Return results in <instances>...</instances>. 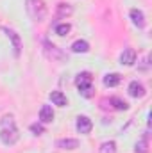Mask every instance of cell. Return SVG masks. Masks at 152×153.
Masks as SVG:
<instances>
[{
	"instance_id": "obj_1",
	"label": "cell",
	"mask_w": 152,
	"mask_h": 153,
	"mask_svg": "<svg viewBox=\"0 0 152 153\" xmlns=\"http://www.w3.org/2000/svg\"><path fill=\"white\" fill-rule=\"evenodd\" d=\"M0 141L7 146L14 144L18 141V128L14 126V121L11 116H5L2 119V130H0Z\"/></svg>"
},
{
	"instance_id": "obj_2",
	"label": "cell",
	"mask_w": 152,
	"mask_h": 153,
	"mask_svg": "<svg viewBox=\"0 0 152 153\" xmlns=\"http://www.w3.org/2000/svg\"><path fill=\"white\" fill-rule=\"evenodd\" d=\"M27 4V13L34 22H43L47 16V5L45 0H25Z\"/></svg>"
},
{
	"instance_id": "obj_3",
	"label": "cell",
	"mask_w": 152,
	"mask_h": 153,
	"mask_svg": "<svg viewBox=\"0 0 152 153\" xmlns=\"http://www.w3.org/2000/svg\"><path fill=\"white\" fill-rule=\"evenodd\" d=\"M91 82H93V78H91V75L88 73V71H84V73H79L77 75V87H79V93L82 94V96H86V98H90L91 96Z\"/></svg>"
},
{
	"instance_id": "obj_4",
	"label": "cell",
	"mask_w": 152,
	"mask_h": 153,
	"mask_svg": "<svg viewBox=\"0 0 152 153\" xmlns=\"http://www.w3.org/2000/svg\"><path fill=\"white\" fill-rule=\"evenodd\" d=\"M75 126H77V130H79L81 134H90L93 123H91L90 117H86V116H79V117H77V125Z\"/></svg>"
},
{
	"instance_id": "obj_5",
	"label": "cell",
	"mask_w": 152,
	"mask_h": 153,
	"mask_svg": "<svg viewBox=\"0 0 152 153\" xmlns=\"http://www.w3.org/2000/svg\"><path fill=\"white\" fill-rule=\"evenodd\" d=\"M131 20H132V23L138 27V29H143L145 27V14H143V11H140V9H131Z\"/></svg>"
},
{
	"instance_id": "obj_6",
	"label": "cell",
	"mask_w": 152,
	"mask_h": 153,
	"mask_svg": "<svg viewBox=\"0 0 152 153\" xmlns=\"http://www.w3.org/2000/svg\"><path fill=\"white\" fill-rule=\"evenodd\" d=\"M120 62L125 64V66L134 64V62H136V52H134L132 48H125V50L122 52V55H120Z\"/></svg>"
},
{
	"instance_id": "obj_7",
	"label": "cell",
	"mask_w": 152,
	"mask_h": 153,
	"mask_svg": "<svg viewBox=\"0 0 152 153\" xmlns=\"http://www.w3.org/2000/svg\"><path fill=\"white\" fill-rule=\"evenodd\" d=\"M129 94H131L132 98H141V96L145 94V87H143L138 80H134V82L129 84Z\"/></svg>"
},
{
	"instance_id": "obj_8",
	"label": "cell",
	"mask_w": 152,
	"mask_h": 153,
	"mask_svg": "<svg viewBox=\"0 0 152 153\" xmlns=\"http://www.w3.org/2000/svg\"><path fill=\"white\" fill-rule=\"evenodd\" d=\"M5 30V34L9 36V39L13 41V48H14V53L16 55H20V48H22V41H20V36L14 32V30H9V29H4Z\"/></svg>"
},
{
	"instance_id": "obj_9",
	"label": "cell",
	"mask_w": 152,
	"mask_h": 153,
	"mask_svg": "<svg viewBox=\"0 0 152 153\" xmlns=\"http://www.w3.org/2000/svg\"><path fill=\"white\" fill-rule=\"evenodd\" d=\"M39 119H41L43 123H50V121L54 119V111H52L50 105H43V107H41V111H39Z\"/></svg>"
},
{
	"instance_id": "obj_10",
	"label": "cell",
	"mask_w": 152,
	"mask_h": 153,
	"mask_svg": "<svg viewBox=\"0 0 152 153\" xmlns=\"http://www.w3.org/2000/svg\"><path fill=\"white\" fill-rule=\"evenodd\" d=\"M77 146H79L77 139H59L57 141V148L61 150H75Z\"/></svg>"
},
{
	"instance_id": "obj_11",
	"label": "cell",
	"mask_w": 152,
	"mask_h": 153,
	"mask_svg": "<svg viewBox=\"0 0 152 153\" xmlns=\"http://www.w3.org/2000/svg\"><path fill=\"white\" fill-rule=\"evenodd\" d=\"M50 100H52L54 105H59V107H65L66 105V96L61 91H52L50 93Z\"/></svg>"
},
{
	"instance_id": "obj_12",
	"label": "cell",
	"mask_w": 152,
	"mask_h": 153,
	"mask_svg": "<svg viewBox=\"0 0 152 153\" xmlns=\"http://www.w3.org/2000/svg\"><path fill=\"white\" fill-rule=\"evenodd\" d=\"M72 50H74L75 53H86V52L90 50V45H88L86 41L79 39V41H75V43L72 45Z\"/></svg>"
},
{
	"instance_id": "obj_13",
	"label": "cell",
	"mask_w": 152,
	"mask_h": 153,
	"mask_svg": "<svg viewBox=\"0 0 152 153\" xmlns=\"http://www.w3.org/2000/svg\"><path fill=\"white\" fill-rule=\"evenodd\" d=\"M104 84H106L108 87L118 85V84H120V75H118V73H109V75H106L104 76Z\"/></svg>"
},
{
	"instance_id": "obj_14",
	"label": "cell",
	"mask_w": 152,
	"mask_h": 153,
	"mask_svg": "<svg viewBox=\"0 0 152 153\" xmlns=\"http://www.w3.org/2000/svg\"><path fill=\"white\" fill-rule=\"evenodd\" d=\"M99 152L100 153H116V143H114V141H106V143H102L100 148H99Z\"/></svg>"
},
{
	"instance_id": "obj_15",
	"label": "cell",
	"mask_w": 152,
	"mask_h": 153,
	"mask_svg": "<svg viewBox=\"0 0 152 153\" xmlns=\"http://www.w3.org/2000/svg\"><path fill=\"white\" fill-rule=\"evenodd\" d=\"M72 11H74V9H72L68 4H59V5H57V14H59V16H68V14H72Z\"/></svg>"
},
{
	"instance_id": "obj_16",
	"label": "cell",
	"mask_w": 152,
	"mask_h": 153,
	"mask_svg": "<svg viewBox=\"0 0 152 153\" xmlns=\"http://www.w3.org/2000/svg\"><path fill=\"white\" fill-rule=\"evenodd\" d=\"M45 46H47V50H48V55L50 57H56V59H63V53L54 46V45H48V43H45Z\"/></svg>"
},
{
	"instance_id": "obj_17",
	"label": "cell",
	"mask_w": 152,
	"mask_h": 153,
	"mask_svg": "<svg viewBox=\"0 0 152 153\" xmlns=\"http://www.w3.org/2000/svg\"><path fill=\"white\" fill-rule=\"evenodd\" d=\"M70 23H59L57 27H56V34H59V36H66L68 32H70Z\"/></svg>"
},
{
	"instance_id": "obj_18",
	"label": "cell",
	"mask_w": 152,
	"mask_h": 153,
	"mask_svg": "<svg viewBox=\"0 0 152 153\" xmlns=\"http://www.w3.org/2000/svg\"><path fill=\"white\" fill-rule=\"evenodd\" d=\"M134 153H147V139H141L136 143L134 146Z\"/></svg>"
},
{
	"instance_id": "obj_19",
	"label": "cell",
	"mask_w": 152,
	"mask_h": 153,
	"mask_svg": "<svg viewBox=\"0 0 152 153\" xmlns=\"http://www.w3.org/2000/svg\"><path fill=\"white\" fill-rule=\"evenodd\" d=\"M111 103H114V109H118V111H125V109L129 107L125 102H122V100H118V98H111Z\"/></svg>"
},
{
	"instance_id": "obj_20",
	"label": "cell",
	"mask_w": 152,
	"mask_h": 153,
	"mask_svg": "<svg viewBox=\"0 0 152 153\" xmlns=\"http://www.w3.org/2000/svg\"><path fill=\"white\" fill-rule=\"evenodd\" d=\"M43 125H38V123H34V125H31V132L34 134V135H41L43 134Z\"/></svg>"
}]
</instances>
